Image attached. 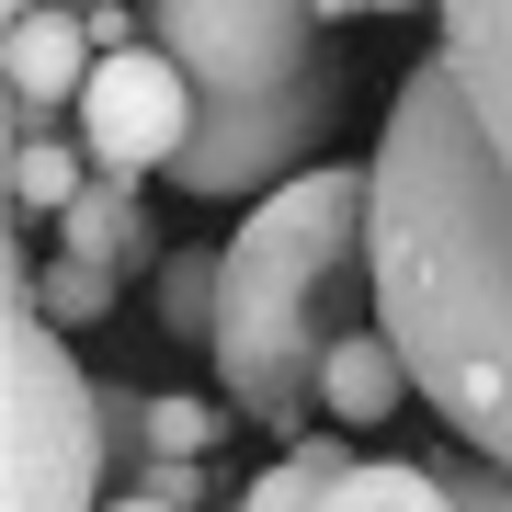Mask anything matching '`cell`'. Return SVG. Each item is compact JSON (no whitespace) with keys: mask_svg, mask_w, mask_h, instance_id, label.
Here are the masks:
<instances>
[{"mask_svg":"<svg viewBox=\"0 0 512 512\" xmlns=\"http://www.w3.org/2000/svg\"><path fill=\"white\" fill-rule=\"evenodd\" d=\"M103 387L35 319V262L12 239V319H0V512H103Z\"/></svg>","mask_w":512,"mask_h":512,"instance_id":"obj_3","label":"cell"},{"mask_svg":"<svg viewBox=\"0 0 512 512\" xmlns=\"http://www.w3.org/2000/svg\"><path fill=\"white\" fill-rule=\"evenodd\" d=\"M353 467H365V456H353V444L342 433H308V444H285V456L274 467H262L251 478V490H239V512H319L330 490H342V478Z\"/></svg>","mask_w":512,"mask_h":512,"instance_id":"obj_12","label":"cell"},{"mask_svg":"<svg viewBox=\"0 0 512 512\" xmlns=\"http://www.w3.org/2000/svg\"><path fill=\"white\" fill-rule=\"evenodd\" d=\"M228 399H194V387H103V456H114V490H137L148 467H217L228 444Z\"/></svg>","mask_w":512,"mask_h":512,"instance_id":"obj_8","label":"cell"},{"mask_svg":"<svg viewBox=\"0 0 512 512\" xmlns=\"http://www.w3.org/2000/svg\"><path fill=\"white\" fill-rule=\"evenodd\" d=\"M217 296H228V251L194 239V251L160 262V330H171L183 353H217Z\"/></svg>","mask_w":512,"mask_h":512,"instance_id":"obj_13","label":"cell"},{"mask_svg":"<svg viewBox=\"0 0 512 512\" xmlns=\"http://www.w3.org/2000/svg\"><path fill=\"white\" fill-rule=\"evenodd\" d=\"M342 92H353V57H342V35H330L308 69L262 80V92H239V103H194V137H183V160H171L160 183H171V194H205V205L285 194L296 160L319 171L330 126H342Z\"/></svg>","mask_w":512,"mask_h":512,"instance_id":"obj_4","label":"cell"},{"mask_svg":"<svg viewBox=\"0 0 512 512\" xmlns=\"http://www.w3.org/2000/svg\"><path fill=\"white\" fill-rule=\"evenodd\" d=\"M114 296L126 285H103L92 262H35V319L46 330H92V319H114Z\"/></svg>","mask_w":512,"mask_h":512,"instance_id":"obj_15","label":"cell"},{"mask_svg":"<svg viewBox=\"0 0 512 512\" xmlns=\"http://www.w3.org/2000/svg\"><path fill=\"white\" fill-rule=\"evenodd\" d=\"M319 512H456V501H444V478H433V467H410V456H365Z\"/></svg>","mask_w":512,"mask_h":512,"instance_id":"obj_14","label":"cell"},{"mask_svg":"<svg viewBox=\"0 0 512 512\" xmlns=\"http://www.w3.org/2000/svg\"><path fill=\"white\" fill-rule=\"evenodd\" d=\"M376 319L410 399L512 467V0H444L376 148Z\"/></svg>","mask_w":512,"mask_h":512,"instance_id":"obj_1","label":"cell"},{"mask_svg":"<svg viewBox=\"0 0 512 512\" xmlns=\"http://www.w3.org/2000/svg\"><path fill=\"white\" fill-rule=\"evenodd\" d=\"M330 35H342V12H296V0H160L148 12V46L194 80V103L262 92V80L308 69Z\"/></svg>","mask_w":512,"mask_h":512,"instance_id":"obj_5","label":"cell"},{"mask_svg":"<svg viewBox=\"0 0 512 512\" xmlns=\"http://www.w3.org/2000/svg\"><path fill=\"white\" fill-rule=\"evenodd\" d=\"M92 194V148L80 137H12V239L35 217H69Z\"/></svg>","mask_w":512,"mask_h":512,"instance_id":"obj_11","label":"cell"},{"mask_svg":"<svg viewBox=\"0 0 512 512\" xmlns=\"http://www.w3.org/2000/svg\"><path fill=\"white\" fill-rule=\"evenodd\" d=\"M399 399H410V365H399V342H387V319H376V330H353V342L330 353L319 410H330V421H353V433H376Z\"/></svg>","mask_w":512,"mask_h":512,"instance_id":"obj_10","label":"cell"},{"mask_svg":"<svg viewBox=\"0 0 512 512\" xmlns=\"http://www.w3.org/2000/svg\"><path fill=\"white\" fill-rule=\"evenodd\" d=\"M103 512H160V501H137V490H114V501H103Z\"/></svg>","mask_w":512,"mask_h":512,"instance_id":"obj_17","label":"cell"},{"mask_svg":"<svg viewBox=\"0 0 512 512\" xmlns=\"http://www.w3.org/2000/svg\"><path fill=\"white\" fill-rule=\"evenodd\" d=\"M194 137V80L171 69L160 46H126L92 69V92H80V148H92L103 183H137V171H171Z\"/></svg>","mask_w":512,"mask_h":512,"instance_id":"obj_6","label":"cell"},{"mask_svg":"<svg viewBox=\"0 0 512 512\" xmlns=\"http://www.w3.org/2000/svg\"><path fill=\"white\" fill-rule=\"evenodd\" d=\"M433 478L456 512H512V467H490V456H433Z\"/></svg>","mask_w":512,"mask_h":512,"instance_id":"obj_16","label":"cell"},{"mask_svg":"<svg viewBox=\"0 0 512 512\" xmlns=\"http://www.w3.org/2000/svg\"><path fill=\"white\" fill-rule=\"evenodd\" d=\"M57 262H92L103 285H160V262H171V239H160V205H148L137 183H103L92 171V194L57 217Z\"/></svg>","mask_w":512,"mask_h":512,"instance_id":"obj_9","label":"cell"},{"mask_svg":"<svg viewBox=\"0 0 512 512\" xmlns=\"http://www.w3.org/2000/svg\"><path fill=\"white\" fill-rule=\"evenodd\" d=\"M12 35H0V80H12V137H57V114L80 126V92H92L103 46L92 12H57V0H12Z\"/></svg>","mask_w":512,"mask_h":512,"instance_id":"obj_7","label":"cell"},{"mask_svg":"<svg viewBox=\"0 0 512 512\" xmlns=\"http://www.w3.org/2000/svg\"><path fill=\"white\" fill-rule=\"evenodd\" d=\"M376 330V160H319L262 194L228 239L217 296V387L239 421L308 444L330 353Z\"/></svg>","mask_w":512,"mask_h":512,"instance_id":"obj_2","label":"cell"}]
</instances>
